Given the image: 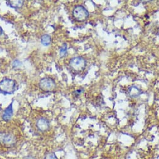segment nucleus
<instances>
[{
  "instance_id": "nucleus-7",
  "label": "nucleus",
  "mask_w": 159,
  "mask_h": 159,
  "mask_svg": "<svg viewBox=\"0 0 159 159\" xmlns=\"http://www.w3.org/2000/svg\"><path fill=\"white\" fill-rule=\"evenodd\" d=\"M13 103H11L10 105L5 110L4 113L3 114L2 118L5 121H8L11 119L12 117L13 116Z\"/></svg>"
},
{
  "instance_id": "nucleus-8",
  "label": "nucleus",
  "mask_w": 159,
  "mask_h": 159,
  "mask_svg": "<svg viewBox=\"0 0 159 159\" xmlns=\"http://www.w3.org/2000/svg\"><path fill=\"white\" fill-rule=\"evenodd\" d=\"M8 5L13 8H21L24 3V1H21V0H15V1H8L7 2Z\"/></svg>"
},
{
  "instance_id": "nucleus-2",
  "label": "nucleus",
  "mask_w": 159,
  "mask_h": 159,
  "mask_svg": "<svg viewBox=\"0 0 159 159\" xmlns=\"http://www.w3.org/2000/svg\"><path fill=\"white\" fill-rule=\"evenodd\" d=\"M15 81L11 79L5 78L0 82V91L3 93L12 94L15 91Z\"/></svg>"
},
{
  "instance_id": "nucleus-10",
  "label": "nucleus",
  "mask_w": 159,
  "mask_h": 159,
  "mask_svg": "<svg viewBox=\"0 0 159 159\" xmlns=\"http://www.w3.org/2000/svg\"><path fill=\"white\" fill-rule=\"evenodd\" d=\"M67 53V46L65 43L60 49V56L61 57H63L66 55Z\"/></svg>"
},
{
  "instance_id": "nucleus-6",
  "label": "nucleus",
  "mask_w": 159,
  "mask_h": 159,
  "mask_svg": "<svg viewBox=\"0 0 159 159\" xmlns=\"http://www.w3.org/2000/svg\"><path fill=\"white\" fill-rule=\"evenodd\" d=\"M36 126L38 129L42 132L46 131L50 128V122L48 119L44 117H41L38 119L36 122Z\"/></svg>"
},
{
  "instance_id": "nucleus-1",
  "label": "nucleus",
  "mask_w": 159,
  "mask_h": 159,
  "mask_svg": "<svg viewBox=\"0 0 159 159\" xmlns=\"http://www.w3.org/2000/svg\"><path fill=\"white\" fill-rule=\"evenodd\" d=\"M89 16V11L82 5L76 6L73 10V16L74 19L78 22L85 21L88 18Z\"/></svg>"
},
{
  "instance_id": "nucleus-3",
  "label": "nucleus",
  "mask_w": 159,
  "mask_h": 159,
  "mask_svg": "<svg viewBox=\"0 0 159 159\" xmlns=\"http://www.w3.org/2000/svg\"><path fill=\"white\" fill-rule=\"evenodd\" d=\"M70 66L75 71H82L86 67V61L81 56L73 57L70 61Z\"/></svg>"
},
{
  "instance_id": "nucleus-9",
  "label": "nucleus",
  "mask_w": 159,
  "mask_h": 159,
  "mask_svg": "<svg viewBox=\"0 0 159 159\" xmlns=\"http://www.w3.org/2000/svg\"><path fill=\"white\" fill-rule=\"evenodd\" d=\"M51 41V37L48 34H44L41 38V42L44 46H48L50 44Z\"/></svg>"
},
{
  "instance_id": "nucleus-11",
  "label": "nucleus",
  "mask_w": 159,
  "mask_h": 159,
  "mask_svg": "<svg viewBox=\"0 0 159 159\" xmlns=\"http://www.w3.org/2000/svg\"><path fill=\"white\" fill-rule=\"evenodd\" d=\"M44 159H58V158L54 153H48L46 154Z\"/></svg>"
},
{
  "instance_id": "nucleus-4",
  "label": "nucleus",
  "mask_w": 159,
  "mask_h": 159,
  "mask_svg": "<svg viewBox=\"0 0 159 159\" xmlns=\"http://www.w3.org/2000/svg\"><path fill=\"white\" fill-rule=\"evenodd\" d=\"M39 87L45 92H51L55 89L56 83L53 79L50 77H45L40 81Z\"/></svg>"
},
{
  "instance_id": "nucleus-5",
  "label": "nucleus",
  "mask_w": 159,
  "mask_h": 159,
  "mask_svg": "<svg viewBox=\"0 0 159 159\" xmlns=\"http://www.w3.org/2000/svg\"><path fill=\"white\" fill-rule=\"evenodd\" d=\"M16 142V137L13 134L0 132V143L7 147H11L14 145Z\"/></svg>"
},
{
  "instance_id": "nucleus-12",
  "label": "nucleus",
  "mask_w": 159,
  "mask_h": 159,
  "mask_svg": "<svg viewBox=\"0 0 159 159\" xmlns=\"http://www.w3.org/2000/svg\"><path fill=\"white\" fill-rule=\"evenodd\" d=\"M3 30L2 28V27L0 26V36H2L3 34Z\"/></svg>"
}]
</instances>
